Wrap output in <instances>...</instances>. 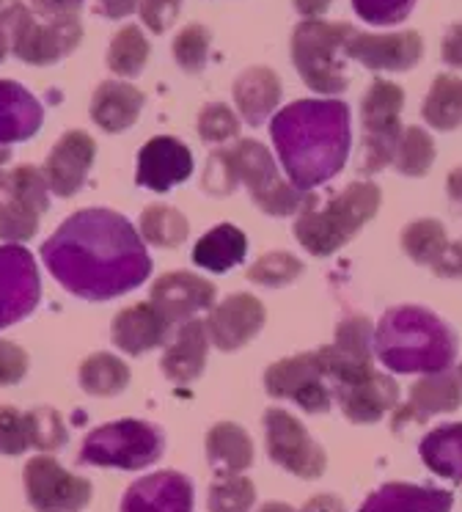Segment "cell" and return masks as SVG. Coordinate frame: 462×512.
<instances>
[{
  "instance_id": "6da1fadb",
  "label": "cell",
  "mask_w": 462,
  "mask_h": 512,
  "mask_svg": "<svg viewBox=\"0 0 462 512\" xmlns=\"http://www.w3.org/2000/svg\"><path fill=\"white\" fill-rule=\"evenodd\" d=\"M42 259L66 290L86 301H110L141 287L152 273L141 234L110 210H80L66 218L42 245Z\"/></svg>"
},
{
  "instance_id": "7a4b0ae2",
  "label": "cell",
  "mask_w": 462,
  "mask_h": 512,
  "mask_svg": "<svg viewBox=\"0 0 462 512\" xmlns=\"http://www.w3.org/2000/svg\"><path fill=\"white\" fill-rule=\"evenodd\" d=\"M275 149L289 182L311 190L339 174L350 155V108L339 100H300L275 113Z\"/></svg>"
},
{
  "instance_id": "3957f363",
  "label": "cell",
  "mask_w": 462,
  "mask_h": 512,
  "mask_svg": "<svg viewBox=\"0 0 462 512\" xmlns=\"http://www.w3.org/2000/svg\"><path fill=\"white\" fill-rule=\"evenodd\" d=\"M374 353L391 372H446L457 356V336L421 306H399L383 314L374 331Z\"/></svg>"
},
{
  "instance_id": "277c9868",
  "label": "cell",
  "mask_w": 462,
  "mask_h": 512,
  "mask_svg": "<svg viewBox=\"0 0 462 512\" xmlns=\"http://www.w3.org/2000/svg\"><path fill=\"white\" fill-rule=\"evenodd\" d=\"M237 185H245L251 190L253 201L267 215H278V218L303 212V207L311 201L306 190L278 177L273 155L259 141H240L229 149H218L209 157L207 174H204L207 193L229 196L237 190Z\"/></svg>"
},
{
  "instance_id": "5b68a950",
  "label": "cell",
  "mask_w": 462,
  "mask_h": 512,
  "mask_svg": "<svg viewBox=\"0 0 462 512\" xmlns=\"http://www.w3.org/2000/svg\"><path fill=\"white\" fill-rule=\"evenodd\" d=\"M380 207V188L374 182H352L330 199L322 210H314L308 201L295 221V237L308 254L330 256L347 245L363 223L374 218Z\"/></svg>"
},
{
  "instance_id": "8992f818",
  "label": "cell",
  "mask_w": 462,
  "mask_h": 512,
  "mask_svg": "<svg viewBox=\"0 0 462 512\" xmlns=\"http://www.w3.org/2000/svg\"><path fill=\"white\" fill-rule=\"evenodd\" d=\"M355 28L347 23L306 20L292 34V61L308 89L319 94H339L347 89V75L339 53H344L347 39Z\"/></svg>"
},
{
  "instance_id": "52a82bcc",
  "label": "cell",
  "mask_w": 462,
  "mask_h": 512,
  "mask_svg": "<svg viewBox=\"0 0 462 512\" xmlns=\"http://www.w3.org/2000/svg\"><path fill=\"white\" fill-rule=\"evenodd\" d=\"M163 433L149 422L121 419L88 433L80 449V460L88 466H110L124 471L152 466L163 455Z\"/></svg>"
},
{
  "instance_id": "ba28073f",
  "label": "cell",
  "mask_w": 462,
  "mask_h": 512,
  "mask_svg": "<svg viewBox=\"0 0 462 512\" xmlns=\"http://www.w3.org/2000/svg\"><path fill=\"white\" fill-rule=\"evenodd\" d=\"M0 31L9 50L25 64H55L80 45V20L77 23H42L22 3H11L0 12Z\"/></svg>"
},
{
  "instance_id": "9c48e42d",
  "label": "cell",
  "mask_w": 462,
  "mask_h": 512,
  "mask_svg": "<svg viewBox=\"0 0 462 512\" xmlns=\"http://www.w3.org/2000/svg\"><path fill=\"white\" fill-rule=\"evenodd\" d=\"M47 179L33 166L0 171V237L22 243L36 234L42 215L50 207Z\"/></svg>"
},
{
  "instance_id": "30bf717a",
  "label": "cell",
  "mask_w": 462,
  "mask_h": 512,
  "mask_svg": "<svg viewBox=\"0 0 462 512\" xmlns=\"http://www.w3.org/2000/svg\"><path fill=\"white\" fill-rule=\"evenodd\" d=\"M405 105V91L388 80H374L361 102L363 146H366V171L374 174L394 160L396 144L402 135L399 113Z\"/></svg>"
},
{
  "instance_id": "8fae6325",
  "label": "cell",
  "mask_w": 462,
  "mask_h": 512,
  "mask_svg": "<svg viewBox=\"0 0 462 512\" xmlns=\"http://www.w3.org/2000/svg\"><path fill=\"white\" fill-rule=\"evenodd\" d=\"M267 394L281 400L297 402L308 413L330 411V383L322 367V356L317 353H300V356L284 358L264 375Z\"/></svg>"
},
{
  "instance_id": "7c38bea8",
  "label": "cell",
  "mask_w": 462,
  "mask_h": 512,
  "mask_svg": "<svg viewBox=\"0 0 462 512\" xmlns=\"http://www.w3.org/2000/svg\"><path fill=\"white\" fill-rule=\"evenodd\" d=\"M25 493L36 512H80L91 501V482L39 455L25 466Z\"/></svg>"
},
{
  "instance_id": "4fadbf2b",
  "label": "cell",
  "mask_w": 462,
  "mask_h": 512,
  "mask_svg": "<svg viewBox=\"0 0 462 512\" xmlns=\"http://www.w3.org/2000/svg\"><path fill=\"white\" fill-rule=\"evenodd\" d=\"M264 433L270 460L300 479H317L325 471V452L311 441L306 427L292 413L270 408L264 413Z\"/></svg>"
},
{
  "instance_id": "5bb4252c",
  "label": "cell",
  "mask_w": 462,
  "mask_h": 512,
  "mask_svg": "<svg viewBox=\"0 0 462 512\" xmlns=\"http://www.w3.org/2000/svg\"><path fill=\"white\" fill-rule=\"evenodd\" d=\"M42 295L39 270L22 245H0V328L20 323L36 309Z\"/></svg>"
},
{
  "instance_id": "9a60e30c",
  "label": "cell",
  "mask_w": 462,
  "mask_h": 512,
  "mask_svg": "<svg viewBox=\"0 0 462 512\" xmlns=\"http://www.w3.org/2000/svg\"><path fill=\"white\" fill-rule=\"evenodd\" d=\"M424 45L416 31L405 34H355L344 45V56L374 72H407L421 61Z\"/></svg>"
},
{
  "instance_id": "2e32d148",
  "label": "cell",
  "mask_w": 462,
  "mask_h": 512,
  "mask_svg": "<svg viewBox=\"0 0 462 512\" xmlns=\"http://www.w3.org/2000/svg\"><path fill=\"white\" fill-rule=\"evenodd\" d=\"M204 325L212 345L220 350H240L262 331L264 306L248 292H237L218 303Z\"/></svg>"
},
{
  "instance_id": "e0dca14e",
  "label": "cell",
  "mask_w": 462,
  "mask_h": 512,
  "mask_svg": "<svg viewBox=\"0 0 462 512\" xmlns=\"http://www.w3.org/2000/svg\"><path fill=\"white\" fill-rule=\"evenodd\" d=\"M97 155L94 138L83 130L61 135V141L53 146V152L47 155L44 163V179L55 196H72L83 182H86L91 163Z\"/></svg>"
},
{
  "instance_id": "ac0fdd59",
  "label": "cell",
  "mask_w": 462,
  "mask_h": 512,
  "mask_svg": "<svg viewBox=\"0 0 462 512\" xmlns=\"http://www.w3.org/2000/svg\"><path fill=\"white\" fill-rule=\"evenodd\" d=\"M193 174V155L179 138L157 135L138 155V185L157 193L171 190Z\"/></svg>"
},
{
  "instance_id": "d6986e66",
  "label": "cell",
  "mask_w": 462,
  "mask_h": 512,
  "mask_svg": "<svg viewBox=\"0 0 462 512\" xmlns=\"http://www.w3.org/2000/svg\"><path fill=\"white\" fill-rule=\"evenodd\" d=\"M121 512H193V485L179 471H157L132 482Z\"/></svg>"
},
{
  "instance_id": "ffe728a7",
  "label": "cell",
  "mask_w": 462,
  "mask_h": 512,
  "mask_svg": "<svg viewBox=\"0 0 462 512\" xmlns=\"http://www.w3.org/2000/svg\"><path fill=\"white\" fill-rule=\"evenodd\" d=\"M152 303L171 323H187L193 314L215 303V284L182 270L165 273L163 279L154 281Z\"/></svg>"
},
{
  "instance_id": "44dd1931",
  "label": "cell",
  "mask_w": 462,
  "mask_h": 512,
  "mask_svg": "<svg viewBox=\"0 0 462 512\" xmlns=\"http://www.w3.org/2000/svg\"><path fill=\"white\" fill-rule=\"evenodd\" d=\"M171 320L165 317L152 301L138 303V306H130L124 312L116 314L113 320V328H110V336L116 347H121L124 353L130 356H143L154 347H160L168 342L171 336Z\"/></svg>"
},
{
  "instance_id": "7402d4cb",
  "label": "cell",
  "mask_w": 462,
  "mask_h": 512,
  "mask_svg": "<svg viewBox=\"0 0 462 512\" xmlns=\"http://www.w3.org/2000/svg\"><path fill=\"white\" fill-rule=\"evenodd\" d=\"M344 416L355 424H374L383 419L399 400V386L383 372H369L366 378L333 389Z\"/></svg>"
},
{
  "instance_id": "603a6c76",
  "label": "cell",
  "mask_w": 462,
  "mask_h": 512,
  "mask_svg": "<svg viewBox=\"0 0 462 512\" xmlns=\"http://www.w3.org/2000/svg\"><path fill=\"white\" fill-rule=\"evenodd\" d=\"M42 105L31 91L22 89L14 80L0 78V146L17 144L42 127Z\"/></svg>"
},
{
  "instance_id": "cb8c5ba5",
  "label": "cell",
  "mask_w": 462,
  "mask_h": 512,
  "mask_svg": "<svg viewBox=\"0 0 462 512\" xmlns=\"http://www.w3.org/2000/svg\"><path fill=\"white\" fill-rule=\"evenodd\" d=\"M209 350V334L204 320H187L179 328V334L174 336L171 347L165 350L163 356V372L165 378H171L174 383H193V380L204 372Z\"/></svg>"
},
{
  "instance_id": "d4e9b609",
  "label": "cell",
  "mask_w": 462,
  "mask_h": 512,
  "mask_svg": "<svg viewBox=\"0 0 462 512\" xmlns=\"http://www.w3.org/2000/svg\"><path fill=\"white\" fill-rule=\"evenodd\" d=\"M143 94L130 83L121 80H108L94 91L91 100V119L105 130V133H121L135 124L141 116Z\"/></svg>"
},
{
  "instance_id": "484cf974",
  "label": "cell",
  "mask_w": 462,
  "mask_h": 512,
  "mask_svg": "<svg viewBox=\"0 0 462 512\" xmlns=\"http://www.w3.org/2000/svg\"><path fill=\"white\" fill-rule=\"evenodd\" d=\"M451 493L438 488H421V485H405L391 482L374 490L358 512H449Z\"/></svg>"
},
{
  "instance_id": "4316f807",
  "label": "cell",
  "mask_w": 462,
  "mask_h": 512,
  "mask_svg": "<svg viewBox=\"0 0 462 512\" xmlns=\"http://www.w3.org/2000/svg\"><path fill=\"white\" fill-rule=\"evenodd\" d=\"M278 100H281V80L270 69L253 67L242 72L240 80L234 83V102L248 124H262L275 111Z\"/></svg>"
},
{
  "instance_id": "83f0119b",
  "label": "cell",
  "mask_w": 462,
  "mask_h": 512,
  "mask_svg": "<svg viewBox=\"0 0 462 512\" xmlns=\"http://www.w3.org/2000/svg\"><path fill=\"white\" fill-rule=\"evenodd\" d=\"M462 402V383L460 375L454 372H435V375H424L418 380L413 391H410V405L405 411L407 416H413L416 422H424L429 416L438 413L457 411Z\"/></svg>"
},
{
  "instance_id": "f1b7e54d",
  "label": "cell",
  "mask_w": 462,
  "mask_h": 512,
  "mask_svg": "<svg viewBox=\"0 0 462 512\" xmlns=\"http://www.w3.org/2000/svg\"><path fill=\"white\" fill-rule=\"evenodd\" d=\"M245 248H248L245 234L231 223H220L198 240L193 248V262L212 273H226L245 259Z\"/></svg>"
},
{
  "instance_id": "f546056e",
  "label": "cell",
  "mask_w": 462,
  "mask_h": 512,
  "mask_svg": "<svg viewBox=\"0 0 462 512\" xmlns=\"http://www.w3.org/2000/svg\"><path fill=\"white\" fill-rule=\"evenodd\" d=\"M421 460L438 477L462 482V424H443L424 435Z\"/></svg>"
},
{
  "instance_id": "4dcf8cb0",
  "label": "cell",
  "mask_w": 462,
  "mask_h": 512,
  "mask_svg": "<svg viewBox=\"0 0 462 512\" xmlns=\"http://www.w3.org/2000/svg\"><path fill=\"white\" fill-rule=\"evenodd\" d=\"M209 460L229 474L245 471L253 463V444L240 424L220 422L207 435Z\"/></svg>"
},
{
  "instance_id": "1f68e13d",
  "label": "cell",
  "mask_w": 462,
  "mask_h": 512,
  "mask_svg": "<svg viewBox=\"0 0 462 512\" xmlns=\"http://www.w3.org/2000/svg\"><path fill=\"white\" fill-rule=\"evenodd\" d=\"M421 116L435 130H457L462 124V78L438 75L424 100Z\"/></svg>"
},
{
  "instance_id": "d6a6232c",
  "label": "cell",
  "mask_w": 462,
  "mask_h": 512,
  "mask_svg": "<svg viewBox=\"0 0 462 512\" xmlns=\"http://www.w3.org/2000/svg\"><path fill=\"white\" fill-rule=\"evenodd\" d=\"M130 367L110 353H94L80 367V386L94 397H113L127 389Z\"/></svg>"
},
{
  "instance_id": "836d02e7",
  "label": "cell",
  "mask_w": 462,
  "mask_h": 512,
  "mask_svg": "<svg viewBox=\"0 0 462 512\" xmlns=\"http://www.w3.org/2000/svg\"><path fill=\"white\" fill-rule=\"evenodd\" d=\"M141 234L146 243L157 245V248H176V245H182L187 240L190 223L174 207L152 204V207H146V212H143Z\"/></svg>"
},
{
  "instance_id": "e575fe53",
  "label": "cell",
  "mask_w": 462,
  "mask_h": 512,
  "mask_svg": "<svg viewBox=\"0 0 462 512\" xmlns=\"http://www.w3.org/2000/svg\"><path fill=\"white\" fill-rule=\"evenodd\" d=\"M146 61H149V42L141 28H135V25L121 28L110 42L108 67L121 78H135L146 67Z\"/></svg>"
},
{
  "instance_id": "d590c367",
  "label": "cell",
  "mask_w": 462,
  "mask_h": 512,
  "mask_svg": "<svg viewBox=\"0 0 462 512\" xmlns=\"http://www.w3.org/2000/svg\"><path fill=\"white\" fill-rule=\"evenodd\" d=\"M391 163H394L399 174L424 177L429 166L435 163V144H432V138L421 127H407V130H402Z\"/></svg>"
},
{
  "instance_id": "8d00e7d4",
  "label": "cell",
  "mask_w": 462,
  "mask_h": 512,
  "mask_svg": "<svg viewBox=\"0 0 462 512\" xmlns=\"http://www.w3.org/2000/svg\"><path fill=\"white\" fill-rule=\"evenodd\" d=\"M449 245L446 240V229L440 221H416L407 226L402 232V248L407 251V256L418 262V265H435V259L443 254V248Z\"/></svg>"
},
{
  "instance_id": "74e56055",
  "label": "cell",
  "mask_w": 462,
  "mask_h": 512,
  "mask_svg": "<svg viewBox=\"0 0 462 512\" xmlns=\"http://www.w3.org/2000/svg\"><path fill=\"white\" fill-rule=\"evenodd\" d=\"M256 499V488L248 477L223 474L209 488V512H248Z\"/></svg>"
},
{
  "instance_id": "f35d334b",
  "label": "cell",
  "mask_w": 462,
  "mask_h": 512,
  "mask_svg": "<svg viewBox=\"0 0 462 512\" xmlns=\"http://www.w3.org/2000/svg\"><path fill=\"white\" fill-rule=\"evenodd\" d=\"M300 273H303V262L297 256L286 254V251H273V254H264L248 270V279L262 287H286L300 279Z\"/></svg>"
},
{
  "instance_id": "ab89813d",
  "label": "cell",
  "mask_w": 462,
  "mask_h": 512,
  "mask_svg": "<svg viewBox=\"0 0 462 512\" xmlns=\"http://www.w3.org/2000/svg\"><path fill=\"white\" fill-rule=\"evenodd\" d=\"M176 64L185 72H201L209 56V34L204 25H187L174 39Z\"/></svg>"
},
{
  "instance_id": "60d3db41",
  "label": "cell",
  "mask_w": 462,
  "mask_h": 512,
  "mask_svg": "<svg viewBox=\"0 0 462 512\" xmlns=\"http://www.w3.org/2000/svg\"><path fill=\"white\" fill-rule=\"evenodd\" d=\"M237 133H240V119L226 105L212 102V105H207L204 111L198 113V135H201V141H207V144H226Z\"/></svg>"
},
{
  "instance_id": "b9f144b4",
  "label": "cell",
  "mask_w": 462,
  "mask_h": 512,
  "mask_svg": "<svg viewBox=\"0 0 462 512\" xmlns=\"http://www.w3.org/2000/svg\"><path fill=\"white\" fill-rule=\"evenodd\" d=\"M28 427H31V446L42 452H53L66 444L64 419L53 408H36L28 413Z\"/></svg>"
},
{
  "instance_id": "7bdbcfd3",
  "label": "cell",
  "mask_w": 462,
  "mask_h": 512,
  "mask_svg": "<svg viewBox=\"0 0 462 512\" xmlns=\"http://www.w3.org/2000/svg\"><path fill=\"white\" fill-rule=\"evenodd\" d=\"M28 446H31L28 413L3 405L0 408V455H22Z\"/></svg>"
},
{
  "instance_id": "ee69618b",
  "label": "cell",
  "mask_w": 462,
  "mask_h": 512,
  "mask_svg": "<svg viewBox=\"0 0 462 512\" xmlns=\"http://www.w3.org/2000/svg\"><path fill=\"white\" fill-rule=\"evenodd\" d=\"M416 0H352V9L372 25H396L413 12Z\"/></svg>"
},
{
  "instance_id": "f6af8a7d",
  "label": "cell",
  "mask_w": 462,
  "mask_h": 512,
  "mask_svg": "<svg viewBox=\"0 0 462 512\" xmlns=\"http://www.w3.org/2000/svg\"><path fill=\"white\" fill-rule=\"evenodd\" d=\"M83 0H31L36 20L42 23H77Z\"/></svg>"
},
{
  "instance_id": "bcb514c9",
  "label": "cell",
  "mask_w": 462,
  "mask_h": 512,
  "mask_svg": "<svg viewBox=\"0 0 462 512\" xmlns=\"http://www.w3.org/2000/svg\"><path fill=\"white\" fill-rule=\"evenodd\" d=\"M182 0H141L143 23L152 28L154 34H163L165 28H171L179 14Z\"/></svg>"
},
{
  "instance_id": "7dc6e473",
  "label": "cell",
  "mask_w": 462,
  "mask_h": 512,
  "mask_svg": "<svg viewBox=\"0 0 462 512\" xmlns=\"http://www.w3.org/2000/svg\"><path fill=\"white\" fill-rule=\"evenodd\" d=\"M25 372H28V356L17 345L0 339V386L20 383Z\"/></svg>"
},
{
  "instance_id": "c3c4849f",
  "label": "cell",
  "mask_w": 462,
  "mask_h": 512,
  "mask_svg": "<svg viewBox=\"0 0 462 512\" xmlns=\"http://www.w3.org/2000/svg\"><path fill=\"white\" fill-rule=\"evenodd\" d=\"M432 270L443 279H462V243H449L435 259Z\"/></svg>"
},
{
  "instance_id": "681fc988",
  "label": "cell",
  "mask_w": 462,
  "mask_h": 512,
  "mask_svg": "<svg viewBox=\"0 0 462 512\" xmlns=\"http://www.w3.org/2000/svg\"><path fill=\"white\" fill-rule=\"evenodd\" d=\"M443 61L449 67L462 69V23L454 25L446 39H443Z\"/></svg>"
},
{
  "instance_id": "f907efd6",
  "label": "cell",
  "mask_w": 462,
  "mask_h": 512,
  "mask_svg": "<svg viewBox=\"0 0 462 512\" xmlns=\"http://www.w3.org/2000/svg\"><path fill=\"white\" fill-rule=\"evenodd\" d=\"M135 6H138V0H99V9H102V14L110 17V20L127 17V14H132Z\"/></svg>"
},
{
  "instance_id": "816d5d0a",
  "label": "cell",
  "mask_w": 462,
  "mask_h": 512,
  "mask_svg": "<svg viewBox=\"0 0 462 512\" xmlns=\"http://www.w3.org/2000/svg\"><path fill=\"white\" fill-rule=\"evenodd\" d=\"M303 512H344V504L336 496H314L303 507Z\"/></svg>"
},
{
  "instance_id": "f5cc1de1",
  "label": "cell",
  "mask_w": 462,
  "mask_h": 512,
  "mask_svg": "<svg viewBox=\"0 0 462 512\" xmlns=\"http://www.w3.org/2000/svg\"><path fill=\"white\" fill-rule=\"evenodd\" d=\"M297 12L303 14L306 20H317V17H322V14L328 12L330 0H295Z\"/></svg>"
},
{
  "instance_id": "db71d44e",
  "label": "cell",
  "mask_w": 462,
  "mask_h": 512,
  "mask_svg": "<svg viewBox=\"0 0 462 512\" xmlns=\"http://www.w3.org/2000/svg\"><path fill=\"white\" fill-rule=\"evenodd\" d=\"M446 188H449L451 199L460 201V204H462V166L451 171L449 179H446Z\"/></svg>"
},
{
  "instance_id": "11a10c76",
  "label": "cell",
  "mask_w": 462,
  "mask_h": 512,
  "mask_svg": "<svg viewBox=\"0 0 462 512\" xmlns=\"http://www.w3.org/2000/svg\"><path fill=\"white\" fill-rule=\"evenodd\" d=\"M259 512H297V510H292L289 504H264Z\"/></svg>"
},
{
  "instance_id": "9f6ffc18",
  "label": "cell",
  "mask_w": 462,
  "mask_h": 512,
  "mask_svg": "<svg viewBox=\"0 0 462 512\" xmlns=\"http://www.w3.org/2000/svg\"><path fill=\"white\" fill-rule=\"evenodd\" d=\"M6 53H9V42H6V36H3V31H0V61L6 58Z\"/></svg>"
},
{
  "instance_id": "6f0895ef",
  "label": "cell",
  "mask_w": 462,
  "mask_h": 512,
  "mask_svg": "<svg viewBox=\"0 0 462 512\" xmlns=\"http://www.w3.org/2000/svg\"><path fill=\"white\" fill-rule=\"evenodd\" d=\"M460 383H462V367H460Z\"/></svg>"
},
{
  "instance_id": "680465c9",
  "label": "cell",
  "mask_w": 462,
  "mask_h": 512,
  "mask_svg": "<svg viewBox=\"0 0 462 512\" xmlns=\"http://www.w3.org/2000/svg\"><path fill=\"white\" fill-rule=\"evenodd\" d=\"M0 3H3V0H0Z\"/></svg>"
}]
</instances>
